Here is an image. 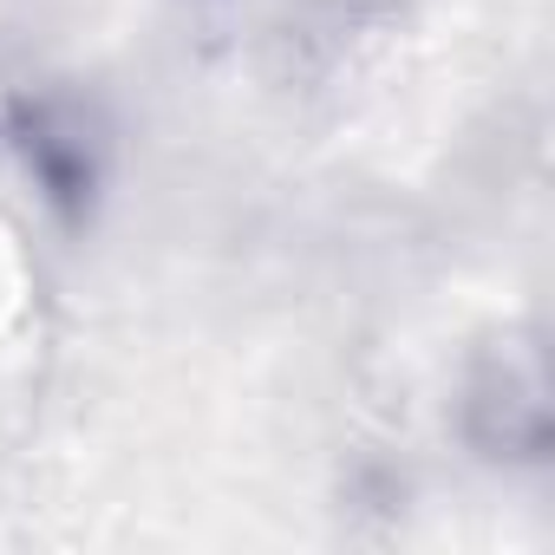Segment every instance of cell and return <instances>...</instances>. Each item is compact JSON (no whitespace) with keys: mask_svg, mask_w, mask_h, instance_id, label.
<instances>
[{"mask_svg":"<svg viewBox=\"0 0 555 555\" xmlns=\"http://www.w3.org/2000/svg\"><path fill=\"white\" fill-rule=\"evenodd\" d=\"M496 412V425L477 431L490 457H542L548 451V386L535 353H503V366L470 392V418Z\"/></svg>","mask_w":555,"mask_h":555,"instance_id":"6da1fadb","label":"cell"}]
</instances>
